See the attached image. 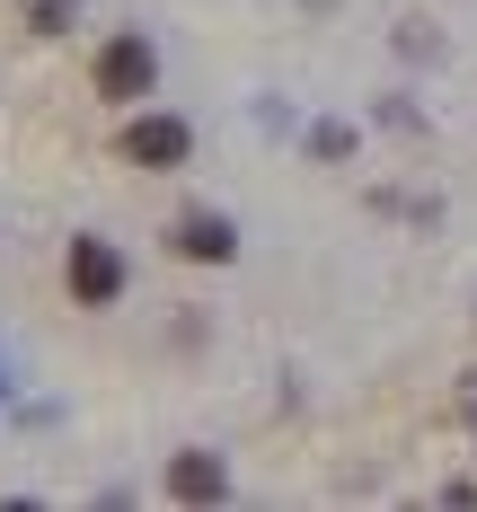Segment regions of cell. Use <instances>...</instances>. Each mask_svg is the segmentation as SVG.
Returning a JSON list of instances; mask_svg holds the SVG:
<instances>
[{
    "label": "cell",
    "mask_w": 477,
    "mask_h": 512,
    "mask_svg": "<svg viewBox=\"0 0 477 512\" xmlns=\"http://www.w3.org/2000/svg\"><path fill=\"white\" fill-rule=\"evenodd\" d=\"M230 248H239V239H230V221H212V212L177 221V256H204V265H221Z\"/></svg>",
    "instance_id": "277c9868"
},
{
    "label": "cell",
    "mask_w": 477,
    "mask_h": 512,
    "mask_svg": "<svg viewBox=\"0 0 477 512\" xmlns=\"http://www.w3.org/2000/svg\"><path fill=\"white\" fill-rule=\"evenodd\" d=\"M71 292L89 309H106L115 292H124V256L106 248V239H71Z\"/></svg>",
    "instance_id": "6da1fadb"
},
{
    "label": "cell",
    "mask_w": 477,
    "mask_h": 512,
    "mask_svg": "<svg viewBox=\"0 0 477 512\" xmlns=\"http://www.w3.org/2000/svg\"><path fill=\"white\" fill-rule=\"evenodd\" d=\"M168 495H186V504H212V495H221V468H212L204 451H186V460L168 468Z\"/></svg>",
    "instance_id": "5b68a950"
},
{
    "label": "cell",
    "mask_w": 477,
    "mask_h": 512,
    "mask_svg": "<svg viewBox=\"0 0 477 512\" xmlns=\"http://www.w3.org/2000/svg\"><path fill=\"white\" fill-rule=\"evenodd\" d=\"M151 45H142V36H115V45L98 53V89L106 98H142V89H151Z\"/></svg>",
    "instance_id": "7a4b0ae2"
},
{
    "label": "cell",
    "mask_w": 477,
    "mask_h": 512,
    "mask_svg": "<svg viewBox=\"0 0 477 512\" xmlns=\"http://www.w3.org/2000/svg\"><path fill=\"white\" fill-rule=\"evenodd\" d=\"M124 159H142V168H177V159H186V124H177V115H142V124L124 133Z\"/></svg>",
    "instance_id": "3957f363"
}]
</instances>
